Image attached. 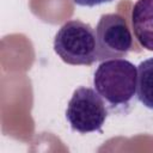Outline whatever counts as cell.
<instances>
[{"mask_svg": "<svg viewBox=\"0 0 153 153\" xmlns=\"http://www.w3.org/2000/svg\"><path fill=\"white\" fill-rule=\"evenodd\" d=\"M93 86L111 111L126 112L136 96L137 67L126 59L102 61L94 72Z\"/></svg>", "mask_w": 153, "mask_h": 153, "instance_id": "6da1fadb", "label": "cell"}, {"mask_svg": "<svg viewBox=\"0 0 153 153\" xmlns=\"http://www.w3.org/2000/svg\"><path fill=\"white\" fill-rule=\"evenodd\" d=\"M54 50L63 62L73 66H91L98 61L96 32L79 19L68 20L59 29Z\"/></svg>", "mask_w": 153, "mask_h": 153, "instance_id": "7a4b0ae2", "label": "cell"}, {"mask_svg": "<svg viewBox=\"0 0 153 153\" xmlns=\"http://www.w3.org/2000/svg\"><path fill=\"white\" fill-rule=\"evenodd\" d=\"M108 117V108L99 93L81 86L73 92L66 110V118L74 131L86 134L99 131Z\"/></svg>", "mask_w": 153, "mask_h": 153, "instance_id": "3957f363", "label": "cell"}, {"mask_svg": "<svg viewBox=\"0 0 153 153\" xmlns=\"http://www.w3.org/2000/svg\"><path fill=\"white\" fill-rule=\"evenodd\" d=\"M97 59H122L133 48V37L126 18L118 13L103 14L96 26Z\"/></svg>", "mask_w": 153, "mask_h": 153, "instance_id": "277c9868", "label": "cell"}, {"mask_svg": "<svg viewBox=\"0 0 153 153\" xmlns=\"http://www.w3.org/2000/svg\"><path fill=\"white\" fill-rule=\"evenodd\" d=\"M131 26L140 45L153 51V0H136L131 10Z\"/></svg>", "mask_w": 153, "mask_h": 153, "instance_id": "5b68a950", "label": "cell"}, {"mask_svg": "<svg viewBox=\"0 0 153 153\" xmlns=\"http://www.w3.org/2000/svg\"><path fill=\"white\" fill-rule=\"evenodd\" d=\"M136 96L141 104L153 110V57H149L137 66Z\"/></svg>", "mask_w": 153, "mask_h": 153, "instance_id": "8992f818", "label": "cell"}, {"mask_svg": "<svg viewBox=\"0 0 153 153\" xmlns=\"http://www.w3.org/2000/svg\"><path fill=\"white\" fill-rule=\"evenodd\" d=\"M76 5L79 6H86V7H94V6H99L106 2H111L114 0H73Z\"/></svg>", "mask_w": 153, "mask_h": 153, "instance_id": "52a82bcc", "label": "cell"}]
</instances>
